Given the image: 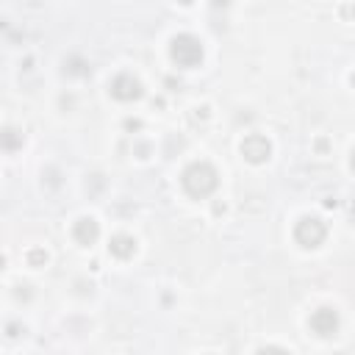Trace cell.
<instances>
[{
	"instance_id": "6",
	"label": "cell",
	"mask_w": 355,
	"mask_h": 355,
	"mask_svg": "<svg viewBox=\"0 0 355 355\" xmlns=\"http://www.w3.org/2000/svg\"><path fill=\"white\" fill-rule=\"evenodd\" d=\"M269 153H272V144H269V139L261 136V133H250V136L241 141V155H244L250 164H263V161L269 158Z\"/></svg>"
},
{
	"instance_id": "7",
	"label": "cell",
	"mask_w": 355,
	"mask_h": 355,
	"mask_svg": "<svg viewBox=\"0 0 355 355\" xmlns=\"http://www.w3.org/2000/svg\"><path fill=\"white\" fill-rule=\"evenodd\" d=\"M97 236H100V225H97V219H92V216L78 219L75 227H72V239H75L80 247H92V244L97 241Z\"/></svg>"
},
{
	"instance_id": "9",
	"label": "cell",
	"mask_w": 355,
	"mask_h": 355,
	"mask_svg": "<svg viewBox=\"0 0 355 355\" xmlns=\"http://www.w3.org/2000/svg\"><path fill=\"white\" fill-rule=\"evenodd\" d=\"M3 144H6V150H14L17 144H22V136H17V130L6 128V133H3Z\"/></svg>"
},
{
	"instance_id": "4",
	"label": "cell",
	"mask_w": 355,
	"mask_h": 355,
	"mask_svg": "<svg viewBox=\"0 0 355 355\" xmlns=\"http://www.w3.org/2000/svg\"><path fill=\"white\" fill-rule=\"evenodd\" d=\"M308 324H311V330H313L316 336L330 338V336H336V330H338V311H336V308H316V311L311 313Z\"/></svg>"
},
{
	"instance_id": "2",
	"label": "cell",
	"mask_w": 355,
	"mask_h": 355,
	"mask_svg": "<svg viewBox=\"0 0 355 355\" xmlns=\"http://www.w3.org/2000/svg\"><path fill=\"white\" fill-rule=\"evenodd\" d=\"M169 55H172V61H175L178 67L191 69V67H197V64L202 61V44H200V39L191 36V33H178V36L172 39V44H169Z\"/></svg>"
},
{
	"instance_id": "5",
	"label": "cell",
	"mask_w": 355,
	"mask_h": 355,
	"mask_svg": "<svg viewBox=\"0 0 355 355\" xmlns=\"http://www.w3.org/2000/svg\"><path fill=\"white\" fill-rule=\"evenodd\" d=\"M111 97H116V100H122V103L139 100V97H141V83H139V78H133L130 72H119V75L111 80Z\"/></svg>"
},
{
	"instance_id": "8",
	"label": "cell",
	"mask_w": 355,
	"mask_h": 355,
	"mask_svg": "<svg viewBox=\"0 0 355 355\" xmlns=\"http://www.w3.org/2000/svg\"><path fill=\"white\" fill-rule=\"evenodd\" d=\"M108 252L125 261V258H130V255L136 252V239L128 236V233H116V236H111V241H108Z\"/></svg>"
},
{
	"instance_id": "10",
	"label": "cell",
	"mask_w": 355,
	"mask_h": 355,
	"mask_svg": "<svg viewBox=\"0 0 355 355\" xmlns=\"http://www.w3.org/2000/svg\"><path fill=\"white\" fill-rule=\"evenodd\" d=\"M28 263H31V266H44V263H47V252L39 250V247L31 250V252H28Z\"/></svg>"
},
{
	"instance_id": "12",
	"label": "cell",
	"mask_w": 355,
	"mask_h": 355,
	"mask_svg": "<svg viewBox=\"0 0 355 355\" xmlns=\"http://www.w3.org/2000/svg\"><path fill=\"white\" fill-rule=\"evenodd\" d=\"M349 164H352V169H355V150H352V155H349Z\"/></svg>"
},
{
	"instance_id": "11",
	"label": "cell",
	"mask_w": 355,
	"mask_h": 355,
	"mask_svg": "<svg viewBox=\"0 0 355 355\" xmlns=\"http://www.w3.org/2000/svg\"><path fill=\"white\" fill-rule=\"evenodd\" d=\"M255 355H288L283 347H261Z\"/></svg>"
},
{
	"instance_id": "1",
	"label": "cell",
	"mask_w": 355,
	"mask_h": 355,
	"mask_svg": "<svg viewBox=\"0 0 355 355\" xmlns=\"http://www.w3.org/2000/svg\"><path fill=\"white\" fill-rule=\"evenodd\" d=\"M180 186H183V191H186L191 200H205L208 194L216 191L219 175H216V169H214L208 161H194V164H189V166L183 169Z\"/></svg>"
},
{
	"instance_id": "3",
	"label": "cell",
	"mask_w": 355,
	"mask_h": 355,
	"mask_svg": "<svg viewBox=\"0 0 355 355\" xmlns=\"http://www.w3.org/2000/svg\"><path fill=\"white\" fill-rule=\"evenodd\" d=\"M324 236H327V227H324V222H322L319 216H302V219L294 225V241H297L300 247H305V250L319 247V244L324 241Z\"/></svg>"
}]
</instances>
